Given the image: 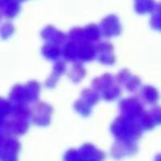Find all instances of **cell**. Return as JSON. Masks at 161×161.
Wrapping results in <instances>:
<instances>
[{
    "label": "cell",
    "mask_w": 161,
    "mask_h": 161,
    "mask_svg": "<svg viewBox=\"0 0 161 161\" xmlns=\"http://www.w3.org/2000/svg\"><path fill=\"white\" fill-rule=\"evenodd\" d=\"M53 107L44 102H38L30 108V122L36 126H48L52 121Z\"/></svg>",
    "instance_id": "obj_3"
},
{
    "label": "cell",
    "mask_w": 161,
    "mask_h": 161,
    "mask_svg": "<svg viewBox=\"0 0 161 161\" xmlns=\"http://www.w3.org/2000/svg\"><path fill=\"white\" fill-rule=\"evenodd\" d=\"M30 125V108L28 106H11V111L5 118V123L3 127V132L19 136L24 135Z\"/></svg>",
    "instance_id": "obj_1"
},
{
    "label": "cell",
    "mask_w": 161,
    "mask_h": 161,
    "mask_svg": "<svg viewBox=\"0 0 161 161\" xmlns=\"http://www.w3.org/2000/svg\"><path fill=\"white\" fill-rule=\"evenodd\" d=\"M39 89H40V87L35 82H31V83H28V84L24 86V93H25V98H26L28 104L34 103V102L38 101L39 92H40Z\"/></svg>",
    "instance_id": "obj_10"
},
{
    "label": "cell",
    "mask_w": 161,
    "mask_h": 161,
    "mask_svg": "<svg viewBox=\"0 0 161 161\" xmlns=\"http://www.w3.org/2000/svg\"><path fill=\"white\" fill-rule=\"evenodd\" d=\"M138 151V143L133 140H117L112 148H111V156L116 160H122L126 156L135 155Z\"/></svg>",
    "instance_id": "obj_6"
},
{
    "label": "cell",
    "mask_w": 161,
    "mask_h": 161,
    "mask_svg": "<svg viewBox=\"0 0 161 161\" xmlns=\"http://www.w3.org/2000/svg\"><path fill=\"white\" fill-rule=\"evenodd\" d=\"M140 99L143 101V103H147V104H156L157 101H158V93H157L156 88H153L151 86H145L141 89Z\"/></svg>",
    "instance_id": "obj_9"
},
{
    "label": "cell",
    "mask_w": 161,
    "mask_h": 161,
    "mask_svg": "<svg viewBox=\"0 0 161 161\" xmlns=\"http://www.w3.org/2000/svg\"><path fill=\"white\" fill-rule=\"evenodd\" d=\"M111 133L114 136L116 140L137 141L142 135V128L138 123V119L119 116L111 125Z\"/></svg>",
    "instance_id": "obj_2"
},
{
    "label": "cell",
    "mask_w": 161,
    "mask_h": 161,
    "mask_svg": "<svg viewBox=\"0 0 161 161\" xmlns=\"http://www.w3.org/2000/svg\"><path fill=\"white\" fill-rule=\"evenodd\" d=\"M118 108H119V112L122 113V116L133 118V119H138L145 111L143 103L137 97H130V98L122 99L119 102Z\"/></svg>",
    "instance_id": "obj_5"
},
{
    "label": "cell",
    "mask_w": 161,
    "mask_h": 161,
    "mask_svg": "<svg viewBox=\"0 0 161 161\" xmlns=\"http://www.w3.org/2000/svg\"><path fill=\"white\" fill-rule=\"evenodd\" d=\"M98 98H99V96L93 89H84V92L82 93L79 99L74 103L75 112L83 117L89 116L92 113L93 106L98 102Z\"/></svg>",
    "instance_id": "obj_4"
},
{
    "label": "cell",
    "mask_w": 161,
    "mask_h": 161,
    "mask_svg": "<svg viewBox=\"0 0 161 161\" xmlns=\"http://www.w3.org/2000/svg\"><path fill=\"white\" fill-rule=\"evenodd\" d=\"M160 108L158 107H153L148 111H143V113L141 114V117L138 118V123L142 128V131H148L155 128L157 125H160Z\"/></svg>",
    "instance_id": "obj_7"
},
{
    "label": "cell",
    "mask_w": 161,
    "mask_h": 161,
    "mask_svg": "<svg viewBox=\"0 0 161 161\" xmlns=\"http://www.w3.org/2000/svg\"><path fill=\"white\" fill-rule=\"evenodd\" d=\"M79 152L84 161H104V152L99 148H97L92 143H84L79 148Z\"/></svg>",
    "instance_id": "obj_8"
},
{
    "label": "cell",
    "mask_w": 161,
    "mask_h": 161,
    "mask_svg": "<svg viewBox=\"0 0 161 161\" xmlns=\"http://www.w3.org/2000/svg\"><path fill=\"white\" fill-rule=\"evenodd\" d=\"M11 106L13 104L10 103V101H8L5 98H0V116L6 118L11 111Z\"/></svg>",
    "instance_id": "obj_12"
},
{
    "label": "cell",
    "mask_w": 161,
    "mask_h": 161,
    "mask_svg": "<svg viewBox=\"0 0 161 161\" xmlns=\"http://www.w3.org/2000/svg\"><path fill=\"white\" fill-rule=\"evenodd\" d=\"M63 161H84L79 150H74V148H70L68 150L64 156H63Z\"/></svg>",
    "instance_id": "obj_11"
}]
</instances>
